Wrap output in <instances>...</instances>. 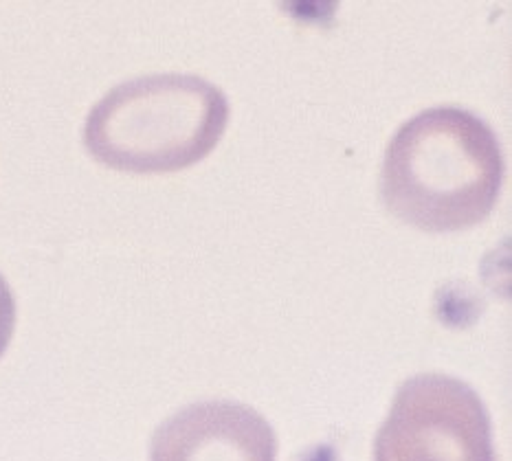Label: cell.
<instances>
[{
  "label": "cell",
  "instance_id": "cell-4",
  "mask_svg": "<svg viewBox=\"0 0 512 461\" xmlns=\"http://www.w3.org/2000/svg\"><path fill=\"white\" fill-rule=\"evenodd\" d=\"M150 461H277V437L247 404L200 402L154 431Z\"/></svg>",
  "mask_w": 512,
  "mask_h": 461
},
{
  "label": "cell",
  "instance_id": "cell-2",
  "mask_svg": "<svg viewBox=\"0 0 512 461\" xmlns=\"http://www.w3.org/2000/svg\"><path fill=\"white\" fill-rule=\"evenodd\" d=\"M229 101L198 75H148L115 86L86 119L84 145L97 163L132 174H168L216 150Z\"/></svg>",
  "mask_w": 512,
  "mask_h": 461
},
{
  "label": "cell",
  "instance_id": "cell-3",
  "mask_svg": "<svg viewBox=\"0 0 512 461\" xmlns=\"http://www.w3.org/2000/svg\"><path fill=\"white\" fill-rule=\"evenodd\" d=\"M374 461H497L486 404L453 376L409 378L376 435Z\"/></svg>",
  "mask_w": 512,
  "mask_h": 461
},
{
  "label": "cell",
  "instance_id": "cell-5",
  "mask_svg": "<svg viewBox=\"0 0 512 461\" xmlns=\"http://www.w3.org/2000/svg\"><path fill=\"white\" fill-rule=\"evenodd\" d=\"M16 330V299L7 279L0 275V356L7 352Z\"/></svg>",
  "mask_w": 512,
  "mask_h": 461
},
{
  "label": "cell",
  "instance_id": "cell-1",
  "mask_svg": "<svg viewBox=\"0 0 512 461\" xmlns=\"http://www.w3.org/2000/svg\"><path fill=\"white\" fill-rule=\"evenodd\" d=\"M504 183V154L493 128L471 110H422L389 141L385 207L427 233L471 229L491 216Z\"/></svg>",
  "mask_w": 512,
  "mask_h": 461
}]
</instances>
